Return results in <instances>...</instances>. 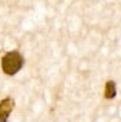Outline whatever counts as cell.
Instances as JSON below:
<instances>
[{"instance_id":"2","label":"cell","mask_w":121,"mask_h":122,"mask_svg":"<svg viewBox=\"0 0 121 122\" xmlns=\"http://www.w3.org/2000/svg\"><path fill=\"white\" fill-rule=\"evenodd\" d=\"M14 109V99L13 98H4L0 101V122H7L9 115Z\"/></svg>"},{"instance_id":"3","label":"cell","mask_w":121,"mask_h":122,"mask_svg":"<svg viewBox=\"0 0 121 122\" xmlns=\"http://www.w3.org/2000/svg\"><path fill=\"white\" fill-rule=\"evenodd\" d=\"M117 95V87H116V82L113 80H108L105 82V90H104V97L107 99H113L114 97Z\"/></svg>"},{"instance_id":"1","label":"cell","mask_w":121,"mask_h":122,"mask_svg":"<svg viewBox=\"0 0 121 122\" xmlns=\"http://www.w3.org/2000/svg\"><path fill=\"white\" fill-rule=\"evenodd\" d=\"M23 64H24V58L17 50L9 51L1 58V70L7 75H14L22 70Z\"/></svg>"}]
</instances>
